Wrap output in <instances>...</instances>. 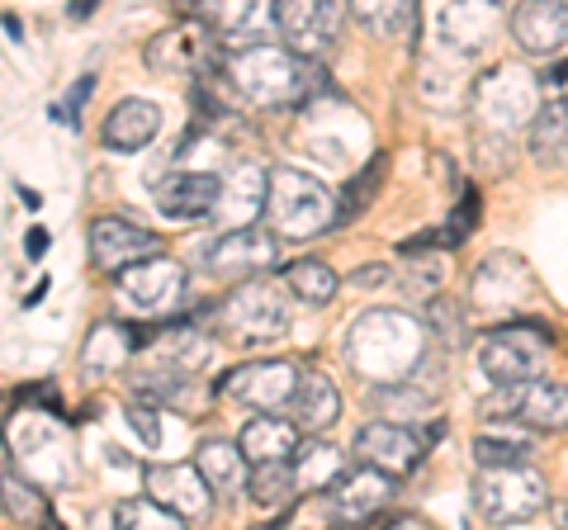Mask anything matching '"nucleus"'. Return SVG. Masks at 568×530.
Segmentation results:
<instances>
[{
    "label": "nucleus",
    "instance_id": "nucleus-26",
    "mask_svg": "<svg viewBox=\"0 0 568 530\" xmlns=\"http://www.w3.org/2000/svg\"><path fill=\"white\" fill-rule=\"evenodd\" d=\"M298 440H304V431H298L294 417H280V412H256L242 421L237 431V446L246 450V459L252 465H265V459H294Z\"/></svg>",
    "mask_w": 568,
    "mask_h": 530
},
{
    "label": "nucleus",
    "instance_id": "nucleus-34",
    "mask_svg": "<svg viewBox=\"0 0 568 530\" xmlns=\"http://www.w3.org/2000/svg\"><path fill=\"white\" fill-rule=\"evenodd\" d=\"M114 526H123V530H185L190 521L181 517V511H171L166 502H156L152 492H142V498H123L119 507H114Z\"/></svg>",
    "mask_w": 568,
    "mask_h": 530
},
{
    "label": "nucleus",
    "instance_id": "nucleus-37",
    "mask_svg": "<svg viewBox=\"0 0 568 530\" xmlns=\"http://www.w3.org/2000/svg\"><path fill=\"white\" fill-rule=\"evenodd\" d=\"M375 408H379L384 417L407 421V427H413L422 412H432V398L417 394L413 379H403V384H379V388H375Z\"/></svg>",
    "mask_w": 568,
    "mask_h": 530
},
{
    "label": "nucleus",
    "instance_id": "nucleus-31",
    "mask_svg": "<svg viewBox=\"0 0 568 530\" xmlns=\"http://www.w3.org/2000/svg\"><path fill=\"white\" fill-rule=\"evenodd\" d=\"M568 147V100L564 95H549L536 119H530V156L540 166H555Z\"/></svg>",
    "mask_w": 568,
    "mask_h": 530
},
{
    "label": "nucleus",
    "instance_id": "nucleus-1",
    "mask_svg": "<svg viewBox=\"0 0 568 530\" xmlns=\"http://www.w3.org/2000/svg\"><path fill=\"white\" fill-rule=\"evenodd\" d=\"M426 360V327L422 317L403 308H369L346 332V365L369 388L413 379Z\"/></svg>",
    "mask_w": 568,
    "mask_h": 530
},
{
    "label": "nucleus",
    "instance_id": "nucleus-22",
    "mask_svg": "<svg viewBox=\"0 0 568 530\" xmlns=\"http://www.w3.org/2000/svg\"><path fill=\"white\" fill-rule=\"evenodd\" d=\"M213 39H219V33H209L200 24H171L148 43L142 58H148L152 72H204Z\"/></svg>",
    "mask_w": 568,
    "mask_h": 530
},
{
    "label": "nucleus",
    "instance_id": "nucleus-33",
    "mask_svg": "<svg viewBox=\"0 0 568 530\" xmlns=\"http://www.w3.org/2000/svg\"><path fill=\"white\" fill-rule=\"evenodd\" d=\"M294 492H298L294 459H265V465H252V473H246V498L256 507H284Z\"/></svg>",
    "mask_w": 568,
    "mask_h": 530
},
{
    "label": "nucleus",
    "instance_id": "nucleus-7",
    "mask_svg": "<svg viewBox=\"0 0 568 530\" xmlns=\"http://www.w3.org/2000/svg\"><path fill=\"white\" fill-rule=\"evenodd\" d=\"M549 332L536 323H507L493 327L484 342H478V369L488 375V384H526L540 379L549 365Z\"/></svg>",
    "mask_w": 568,
    "mask_h": 530
},
{
    "label": "nucleus",
    "instance_id": "nucleus-47",
    "mask_svg": "<svg viewBox=\"0 0 568 530\" xmlns=\"http://www.w3.org/2000/svg\"><path fill=\"white\" fill-rule=\"evenodd\" d=\"M549 521H555L559 530H568V498H559V502H549Z\"/></svg>",
    "mask_w": 568,
    "mask_h": 530
},
{
    "label": "nucleus",
    "instance_id": "nucleus-23",
    "mask_svg": "<svg viewBox=\"0 0 568 530\" xmlns=\"http://www.w3.org/2000/svg\"><path fill=\"white\" fill-rule=\"evenodd\" d=\"M284 412L298 421V431L304 436H317V431L336 427V417H342V388H336L332 375H323V369H304Z\"/></svg>",
    "mask_w": 568,
    "mask_h": 530
},
{
    "label": "nucleus",
    "instance_id": "nucleus-3",
    "mask_svg": "<svg viewBox=\"0 0 568 530\" xmlns=\"http://www.w3.org/2000/svg\"><path fill=\"white\" fill-rule=\"evenodd\" d=\"M284 289L290 285H280V279H237V289L223 298L219 308L209 313V323L213 332H219L223 342H233V346H275L284 342V332H290V298H284Z\"/></svg>",
    "mask_w": 568,
    "mask_h": 530
},
{
    "label": "nucleus",
    "instance_id": "nucleus-9",
    "mask_svg": "<svg viewBox=\"0 0 568 530\" xmlns=\"http://www.w3.org/2000/svg\"><path fill=\"white\" fill-rule=\"evenodd\" d=\"M484 417L521 421L530 431H568V388L555 379H526V384H493V398L484 402Z\"/></svg>",
    "mask_w": 568,
    "mask_h": 530
},
{
    "label": "nucleus",
    "instance_id": "nucleus-46",
    "mask_svg": "<svg viewBox=\"0 0 568 530\" xmlns=\"http://www.w3.org/2000/svg\"><path fill=\"white\" fill-rule=\"evenodd\" d=\"M564 81H568V62H555V67H549V72L540 77V91H559Z\"/></svg>",
    "mask_w": 568,
    "mask_h": 530
},
{
    "label": "nucleus",
    "instance_id": "nucleus-17",
    "mask_svg": "<svg viewBox=\"0 0 568 530\" xmlns=\"http://www.w3.org/2000/svg\"><path fill=\"white\" fill-rule=\"evenodd\" d=\"M142 488L171 511H181L190 526L213 517V483L200 465H148L142 469Z\"/></svg>",
    "mask_w": 568,
    "mask_h": 530
},
{
    "label": "nucleus",
    "instance_id": "nucleus-16",
    "mask_svg": "<svg viewBox=\"0 0 568 530\" xmlns=\"http://www.w3.org/2000/svg\"><path fill=\"white\" fill-rule=\"evenodd\" d=\"M200 14L227 52L280 33V0H200Z\"/></svg>",
    "mask_w": 568,
    "mask_h": 530
},
{
    "label": "nucleus",
    "instance_id": "nucleus-15",
    "mask_svg": "<svg viewBox=\"0 0 568 530\" xmlns=\"http://www.w3.org/2000/svg\"><path fill=\"white\" fill-rule=\"evenodd\" d=\"M351 455L361 459V465H375L384 473H394V479H407L426 455V436H417L407 421L379 417V421H365V427L355 431Z\"/></svg>",
    "mask_w": 568,
    "mask_h": 530
},
{
    "label": "nucleus",
    "instance_id": "nucleus-44",
    "mask_svg": "<svg viewBox=\"0 0 568 530\" xmlns=\"http://www.w3.org/2000/svg\"><path fill=\"white\" fill-rule=\"evenodd\" d=\"M388 279V265H365V271H351V285L355 289H375Z\"/></svg>",
    "mask_w": 568,
    "mask_h": 530
},
{
    "label": "nucleus",
    "instance_id": "nucleus-40",
    "mask_svg": "<svg viewBox=\"0 0 568 530\" xmlns=\"http://www.w3.org/2000/svg\"><path fill=\"white\" fill-rule=\"evenodd\" d=\"M426 323H432V327H436V337H446L450 346L465 337V317H459V308L450 304V298H440V294L426 298Z\"/></svg>",
    "mask_w": 568,
    "mask_h": 530
},
{
    "label": "nucleus",
    "instance_id": "nucleus-11",
    "mask_svg": "<svg viewBox=\"0 0 568 530\" xmlns=\"http://www.w3.org/2000/svg\"><path fill=\"white\" fill-rule=\"evenodd\" d=\"M85 252H91V265L100 275H119L129 271L133 261H148L156 252H166L162 233H152V227H142L138 218H123V214H100L91 223V233H85Z\"/></svg>",
    "mask_w": 568,
    "mask_h": 530
},
{
    "label": "nucleus",
    "instance_id": "nucleus-24",
    "mask_svg": "<svg viewBox=\"0 0 568 530\" xmlns=\"http://www.w3.org/2000/svg\"><path fill=\"white\" fill-rule=\"evenodd\" d=\"M265 194H271V171L237 162L223 175V200L213 208V218H223L227 227H246L256 214H265Z\"/></svg>",
    "mask_w": 568,
    "mask_h": 530
},
{
    "label": "nucleus",
    "instance_id": "nucleus-28",
    "mask_svg": "<svg viewBox=\"0 0 568 530\" xmlns=\"http://www.w3.org/2000/svg\"><path fill=\"white\" fill-rule=\"evenodd\" d=\"M346 473V455L332 446V440H323V431L298 440L294 450V479H298V492H323L332 488L336 479Z\"/></svg>",
    "mask_w": 568,
    "mask_h": 530
},
{
    "label": "nucleus",
    "instance_id": "nucleus-10",
    "mask_svg": "<svg viewBox=\"0 0 568 530\" xmlns=\"http://www.w3.org/2000/svg\"><path fill=\"white\" fill-rule=\"evenodd\" d=\"M271 265H280V233L275 227H227L204 252V271L213 279H227V285H237V279H252V275H265Z\"/></svg>",
    "mask_w": 568,
    "mask_h": 530
},
{
    "label": "nucleus",
    "instance_id": "nucleus-29",
    "mask_svg": "<svg viewBox=\"0 0 568 530\" xmlns=\"http://www.w3.org/2000/svg\"><path fill=\"white\" fill-rule=\"evenodd\" d=\"M351 14L375 39H413L417 33V0H351Z\"/></svg>",
    "mask_w": 568,
    "mask_h": 530
},
{
    "label": "nucleus",
    "instance_id": "nucleus-6",
    "mask_svg": "<svg viewBox=\"0 0 568 530\" xmlns=\"http://www.w3.org/2000/svg\"><path fill=\"white\" fill-rule=\"evenodd\" d=\"M469 110L484 133H517L530 129V119L540 110V81L526 67H493V72L474 77Z\"/></svg>",
    "mask_w": 568,
    "mask_h": 530
},
{
    "label": "nucleus",
    "instance_id": "nucleus-25",
    "mask_svg": "<svg viewBox=\"0 0 568 530\" xmlns=\"http://www.w3.org/2000/svg\"><path fill=\"white\" fill-rule=\"evenodd\" d=\"M162 129V110L152 100H119L110 114H104V129H100V143L110 152H142Z\"/></svg>",
    "mask_w": 568,
    "mask_h": 530
},
{
    "label": "nucleus",
    "instance_id": "nucleus-19",
    "mask_svg": "<svg viewBox=\"0 0 568 530\" xmlns=\"http://www.w3.org/2000/svg\"><path fill=\"white\" fill-rule=\"evenodd\" d=\"M511 39L530 58H555L568 48V0H521L511 10Z\"/></svg>",
    "mask_w": 568,
    "mask_h": 530
},
{
    "label": "nucleus",
    "instance_id": "nucleus-38",
    "mask_svg": "<svg viewBox=\"0 0 568 530\" xmlns=\"http://www.w3.org/2000/svg\"><path fill=\"white\" fill-rule=\"evenodd\" d=\"M474 465L478 469H493V465H521L530 455V440L526 436H511V431H484L474 436Z\"/></svg>",
    "mask_w": 568,
    "mask_h": 530
},
{
    "label": "nucleus",
    "instance_id": "nucleus-43",
    "mask_svg": "<svg viewBox=\"0 0 568 530\" xmlns=\"http://www.w3.org/2000/svg\"><path fill=\"white\" fill-rule=\"evenodd\" d=\"M129 427L142 436V446H156V440H162V427H156V402L133 398L129 402Z\"/></svg>",
    "mask_w": 568,
    "mask_h": 530
},
{
    "label": "nucleus",
    "instance_id": "nucleus-12",
    "mask_svg": "<svg viewBox=\"0 0 568 530\" xmlns=\"http://www.w3.org/2000/svg\"><path fill=\"white\" fill-rule=\"evenodd\" d=\"M394 492H398L394 473H384V469L361 465V459H355V469H346L342 479L327 488L323 507H327V517L336 526H369L388 502H394Z\"/></svg>",
    "mask_w": 568,
    "mask_h": 530
},
{
    "label": "nucleus",
    "instance_id": "nucleus-39",
    "mask_svg": "<svg viewBox=\"0 0 568 530\" xmlns=\"http://www.w3.org/2000/svg\"><path fill=\"white\" fill-rule=\"evenodd\" d=\"M6 521L14 526V521H20V526H48L52 521V507L39 498V492H33L29 483H14V473H6Z\"/></svg>",
    "mask_w": 568,
    "mask_h": 530
},
{
    "label": "nucleus",
    "instance_id": "nucleus-32",
    "mask_svg": "<svg viewBox=\"0 0 568 530\" xmlns=\"http://www.w3.org/2000/svg\"><path fill=\"white\" fill-rule=\"evenodd\" d=\"M284 285H290V294L298 298V304L327 308L332 298H336V289H342V275H336L327 261L304 256V261H290V265H284Z\"/></svg>",
    "mask_w": 568,
    "mask_h": 530
},
{
    "label": "nucleus",
    "instance_id": "nucleus-20",
    "mask_svg": "<svg viewBox=\"0 0 568 530\" xmlns=\"http://www.w3.org/2000/svg\"><path fill=\"white\" fill-rule=\"evenodd\" d=\"M223 200V175L209 171H171L162 185H156V208L171 223H200L213 218V208Z\"/></svg>",
    "mask_w": 568,
    "mask_h": 530
},
{
    "label": "nucleus",
    "instance_id": "nucleus-30",
    "mask_svg": "<svg viewBox=\"0 0 568 530\" xmlns=\"http://www.w3.org/2000/svg\"><path fill=\"white\" fill-rule=\"evenodd\" d=\"M194 465H200L209 473V483L219 492H237L246 488V473H252V459H246V450L237 446V440H204L200 450H194Z\"/></svg>",
    "mask_w": 568,
    "mask_h": 530
},
{
    "label": "nucleus",
    "instance_id": "nucleus-4",
    "mask_svg": "<svg viewBox=\"0 0 568 530\" xmlns=\"http://www.w3.org/2000/svg\"><path fill=\"white\" fill-rule=\"evenodd\" d=\"M336 208L342 200L323 185L317 175L298 166H271V194H265V223L275 227L284 242H308L317 233L336 227Z\"/></svg>",
    "mask_w": 568,
    "mask_h": 530
},
{
    "label": "nucleus",
    "instance_id": "nucleus-5",
    "mask_svg": "<svg viewBox=\"0 0 568 530\" xmlns=\"http://www.w3.org/2000/svg\"><path fill=\"white\" fill-rule=\"evenodd\" d=\"M474 511L478 521L488 526H517L549 511V483L540 469H530L526 459L521 465H493L478 469L474 479Z\"/></svg>",
    "mask_w": 568,
    "mask_h": 530
},
{
    "label": "nucleus",
    "instance_id": "nucleus-35",
    "mask_svg": "<svg viewBox=\"0 0 568 530\" xmlns=\"http://www.w3.org/2000/svg\"><path fill=\"white\" fill-rule=\"evenodd\" d=\"M185 384H190V375L185 369H175V365H148V369H133L129 375V394L133 398H148V402H156V408H166V402H175L185 394Z\"/></svg>",
    "mask_w": 568,
    "mask_h": 530
},
{
    "label": "nucleus",
    "instance_id": "nucleus-45",
    "mask_svg": "<svg viewBox=\"0 0 568 530\" xmlns=\"http://www.w3.org/2000/svg\"><path fill=\"white\" fill-rule=\"evenodd\" d=\"M24 252H29V261H39V256L48 252V233H43V227H29V237H24Z\"/></svg>",
    "mask_w": 568,
    "mask_h": 530
},
{
    "label": "nucleus",
    "instance_id": "nucleus-14",
    "mask_svg": "<svg viewBox=\"0 0 568 530\" xmlns=\"http://www.w3.org/2000/svg\"><path fill=\"white\" fill-rule=\"evenodd\" d=\"M507 29H511V10L503 0H450L440 10V39L459 58H484Z\"/></svg>",
    "mask_w": 568,
    "mask_h": 530
},
{
    "label": "nucleus",
    "instance_id": "nucleus-36",
    "mask_svg": "<svg viewBox=\"0 0 568 530\" xmlns=\"http://www.w3.org/2000/svg\"><path fill=\"white\" fill-rule=\"evenodd\" d=\"M384 175H388V152H375L365 162V171L361 175H351L346 181V194H342V208H336V227L342 223H351L361 208H369V200L379 194V185H384Z\"/></svg>",
    "mask_w": 568,
    "mask_h": 530
},
{
    "label": "nucleus",
    "instance_id": "nucleus-18",
    "mask_svg": "<svg viewBox=\"0 0 568 530\" xmlns=\"http://www.w3.org/2000/svg\"><path fill=\"white\" fill-rule=\"evenodd\" d=\"M342 33V6L336 0H280V39L304 58L332 52Z\"/></svg>",
    "mask_w": 568,
    "mask_h": 530
},
{
    "label": "nucleus",
    "instance_id": "nucleus-49",
    "mask_svg": "<svg viewBox=\"0 0 568 530\" xmlns=\"http://www.w3.org/2000/svg\"><path fill=\"white\" fill-rule=\"evenodd\" d=\"M6 33H10V39H14V43H20V39H24V24H20V20H14V14H6Z\"/></svg>",
    "mask_w": 568,
    "mask_h": 530
},
{
    "label": "nucleus",
    "instance_id": "nucleus-48",
    "mask_svg": "<svg viewBox=\"0 0 568 530\" xmlns=\"http://www.w3.org/2000/svg\"><path fill=\"white\" fill-rule=\"evenodd\" d=\"M91 10H100V0H71V20H85Z\"/></svg>",
    "mask_w": 568,
    "mask_h": 530
},
{
    "label": "nucleus",
    "instance_id": "nucleus-21",
    "mask_svg": "<svg viewBox=\"0 0 568 530\" xmlns=\"http://www.w3.org/2000/svg\"><path fill=\"white\" fill-rule=\"evenodd\" d=\"M530 289H536V279H530V271H526L521 256L497 252V256H488V261L474 271V298H478V308L511 313L517 304H526Z\"/></svg>",
    "mask_w": 568,
    "mask_h": 530
},
{
    "label": "nucleus",
    "instance_id": "nucleus-13",
    "mask_svg": "<svg viewBox=\"0 0 568 530\" xmlns=\"http://www.w3.org/2000/svg\"><path fill=\"white\" fill-rule=\"evenodd\" d=\"M298 375H304V369L294 360H246L233 369V375H223L219 394L242 402V408H252V412H284L294 398V388H298Z\"/></svg>",
    "mask_w": 568,
    "mask_h": 530
},
{
    "label": "nucleus",
    "instance_id": "nucleus-41",
    "mask_svg": "<svg viewBox=\"0 0 568 530\" xmlns=\"http://www.w3.org/2000/svg\"><path fill=\"white\" fill-rule=\"evenodd\" d=\"M474 227H478V190H469L465 200L455 204L450 227H446V233H436V242H440V246H459V242H465V237L474 233Z\"/></svg>",
    "mask_w": 568,
    "mask_h": 530
},
{
    "label": "nucleus",
    "instance_id": "nucleus-8",
    "mask_svg": "<svg viewBox=\"0 0 568 530\" xmlns=\"http://www.w3.org/2000/svg\"><path fill=\"white\" fill-rule=\"evenodd\" d=\"M185 285H190V275H185V265L181 261H171L166 252H156L148 261H133L129 271H119L114 275V294H119V304L138 313V317H162V313H175L185 304Z\"/></svg>",
    "mask_w": 568,
    "mask_h": 530
},
{
    "label": "nucleus",
    "instance_id": "nucleus-2",
    "mask_svg": "<svg viewBox=\"0 0 568 530\" xmlns=\"http://www.w3.org/2000/svg\"><path fill=\"white\" fill-rule=\"evenodd\" d=\"M223 81L233 85V95L256 110H298L317 91V67L290 43H252L233 48L223 67Z\"/></svg>",
    "mask_w": 568,
    "mask_h": 530
},
{
    "label": "nucleus",
    "instance_id": "nucleus-27",
    "mask_svg": "<svg viewBox=\"0 0 568 530\" xmlns=\"http://www.w3.org/2000/svg\"><path fill=\"white\" fill-rule=\"evenodd\" d=\"M138 350V327H123V323H95L85 332V346H81V369L91 379L100 375H119L123 365L133 360Z\"/></svg>",
    "mask_w": 568,
    "mask_h": 530
},
{
    "label": "nucleus",
    "instance_id": "nucleus-42",
    "mask_svg": "<svg viewBox=\"0 0 568 530\" xmlns=\"http://www.w3.org/2000/svg\"><path fill=\"white\" fill-rule=\"evenodd\" d=\"M91 91H95V72H85L58 104H52V123H67V129H77V123H81V110H85V100H91Z\"/></svg>",
    "mask_w": 568,
    "mask_h": 530
}]
</instances>
